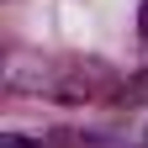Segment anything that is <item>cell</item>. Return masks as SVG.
Segmentation results:
<instances>
[{"label": "cell", "instance_id": "obj_4", "mask_svg": "<svg viewBox=\"0 0 148 148\" xmlns=\"http://www.w3.org/2000/svg\"><path fill=\"white\" fill-rule=\"evenodd\" d=\"M138 37L148 42V0H143V11H138Z\"/></svg>", "mask_w": 148, "mask_h": 148}, {"label": "cell", "instance_id": "obj_2", "mask_svg": "<svg viewBox=\"0 0 148 148\" xmlns=\"http://www.w3.org/2000/svg\"><path fill=\"white\" fill-rule=\"evenodd\" d=\"M143 101H148V69H143V74H132V79L116 90V106H122V111H132V106H143Z\"/></svg>", "mask_w": 148, "mask_h": 148}, {"label": "cell", "instance_id": "obj_3", "mask_svg": "<svg viewBox=\"0 0 148 148\" xmlns=\"http://www.w3.org/2000/svg\"><path fill=\"white\" fill-rule=\"evenodd\" d=\"M0 148H42L37 138H21V132H0Z\"/></svg>", "mask_w": 148, "mask_h": 148}, {"label": "cell", "instance_id": "obj_1", "mask_svg": "<svg viewBox=\"0 0 148 148\" xmlns=\"http://www.w3.org/2000/svg\"><path fill=\"white\" fill-rule=\"evenodd\" d=\"M106 79H111V69L101 58H69L58 69H42L37 79H21L27 90H42V95L53 101H95L106 95Z\"/></svg>", "mask_w": 148, "mask_h": 148}]
</instances>
